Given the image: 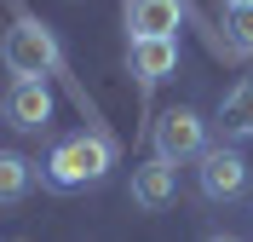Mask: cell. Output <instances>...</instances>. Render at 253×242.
<instances>
[{"mask_svg":"<svg viewBox=\"0 0 253 242\" xmlns=\"http://www.w3.org/2000/svg\"><path fill=\"white\" fill-rule=\"evenodd\" d=\"M219 127H224V139H230V145H248V139H253V75H242L236 87L224 93Z\"/></svg>","mask_w":253,"mask_h":242,"instance_id":"9","label":"cell"},{"mask_svg":"<svg viewBox=\"0 0 253 242\" xmlns=\"http://www.w3.org/2000/svg\"><path fill=\"white\" fill-rule=\"evenodd\" d=\"M196 161H202L196 179H202L207 202H236V196L248 191V156H242L236 145H207Z\"/></svg>","mask_w":253,"mask_h":242,"instance_id":"4","label":"cell"},{"mask_svg":"<svg viewBox=\"0 0 253 242\" xmlns=\"http://www.w3.org/2000/svg\"><path fill=\"white\" fill-rule=\"evenodd\" d=\"M224 52H253V0H236L224 6Z\"/></svg>","mask_w":253,"mask_h":242,"instance_id":"11","label":"cell"},{"mask_svg":"<svg viewBox=\"0 0 253 242\" xmlns=\"http://www.w3.org/2000/svg\"><path fill=\"white\" fill-rule=\"evenodd\" d=\"M224 6H236V0H224Z\"/></svg>","mask_w":253,"mask_h":242,"instance_id":"13","label":"cell"},{"mask_svg":"<svg viewBox=\"0 0 253 242\" xmlns=\"http://www.w3.org/2000/svg\"><path fill=\"white\" fill-rule=\"evenodd\" d=\"M0 64L12 81H46V75H63V47L35 12H17L12 29L0 35Z\"/></svg>","mask_w":253,"mask_h":242,"instance_id":"1","label":"cell"},{"mask_svg":"<svg viewBox=\"0 0 253 242\" xmlns=\"http://www.w3.org/2000/svg\"><path fill=\"white\" fill-rule=\"evenodd\" d=\"M110 167H115V145H110V139H98V133H75V139L52 145L41 179H46L52 191H81V185H98Z\"/></svg>","mask_w":253,"mask_h":242,"instance_id":"2","label":"cell"},{"mask_svg":"<svg viewBox=\"0 0 253 242\" xmlns=\"http://www.w3.org/2000/svg\"><path fill=\"white\" fill-rule=\"evenodd\" d=\"M156 156L161 161H173V167H184V161H196L207 150V121L196 110H184V104H173V110H161V121H156Z\"/></svg>","mask_w":253,"mask_h":242,"instance_id":"3","label":"cell"},{"mask_svg":"<svg viewBox=\"0 0 253 242\" xmlns=\"http://www.w3.org/2000/svg\"><path fill=\"white\" fill-rule=\"evenodd\" d=\"M29 185H35V167L17 150H0V202H23Z\"/></svg>","mask_w":253,"mask_h":242,"instance_id":"10","label":"cell"},{"mask_svg":"<svg viewBox=\"0 0 253 242\" xmlns=\"http://www.w3.org/2000/svg\"><path fill=\"white\" fill-rule=\"evenodd\" d=\"M184 0H126V35L150 41V35H178Z\"/></svg>","mask_w":253,"mask_h":242,"instance_id":"8","label":"cell"},{"mask_svg":"<svg viewBox=\"0 0 253 242\" xmlns=\"http://www.w3.org/2000/svg\"><path fill=\"white\" fill-rule=\"evenodd\" d=\"M207 242H242V237H230V231H219V237H207Z\"/></svg>","mask_w":253,"mask_h":242,"instance_id":"12","label":"cell"},{"mask_svg":"<svg viewBox=\"0 0 253 242\" xmlns=\"http://www.w3.org/2000/svg\"><path fill=\"white\" fill-rule=\"evenodd\" d=\"M173 196H178V167H173V161L150 156V161L132 167V202H138V208L156 213V208H167Z\"/></svg>","mask_w":253,"mask_h":242,"instance_id":"7","label":"cell"},{"mask_svg":"<svg viewBox=\"0 0 253 242\" xmlns=\"http://www.w3.org/2000/svg\"><path fill=\"white\" fill-rule=\"evenodd\" d=\"M126 64L144 87H156L178 69V35H150V41H126Z\"/></svg>","mask_w":253,"mask_h":242,"instance_id":"6","label":"cell"},{"mask_svg":"<svg viewBox=\"0 0 253 242\" xmlns=\"http://www.w3.org/2000/svg\"><path fill=\"white\" fill-rule=\"evenodd\" d=\"M0 115H6V127H17V133H41L52 121V87L46 81H12Z\"/></svg>","mask_w":253,"mask_h":242,"instance_id":"5","label":"cell"}]
</instances>
